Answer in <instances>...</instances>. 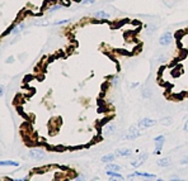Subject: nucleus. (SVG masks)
<instances>
[{
    "mask_svg": "<svg viewBox=\"0 0 188 181\" xmlns=\"http://www.w3.org/2000/svg\"><path fill=\"white\" fill-rule=\"evenodd\" d=\"M118 81H120L118 76H115L113 79H112V84H113V85H117V84H118Z\"/></svg>",
    "mask_w": 188,
    "mask_h": 181,
    "instance_id": "24",
    "label": "nucleus"
},
{
    "mask_svg": "<svg viewBox=\"0 0 188 181\" xmlns=\"http://www.w3.org/2000/svg\"><path fill=\"white\" fill-rule=\"evenodd\" d=\"M139 86V83H132V85H131V88H136Z\"/></svg>",
    "mask_w": 188,
    "mask_h": 181,
    "instance_id": "28",
    "label": "nucleus"
},
{
    "mask_svg": "<svg viewBox=\"0 0 188 181\" xmlns=\"http://www.w3.org/2000/svg\"><path fill=\"white\" fill-rule=\"evenodd\" d=\"M29 157L34 161H41L46 157V153L41 148H32V150H29Z\"/></svg>",
    "mask_w": 188,
    "mask_h": 181,
    "instance_id": "3",
    "label": "nucleus"
},
{
    "mask_svg": "<svg viewBox=\"0 0 188 181\" xmlns=\"http://www.w3.org/2000/svg\"><path fill=\"white\" fill-rule=\"evenodd\" d=\"M94 18H97V19H109L111 15L104 10H99V12L94 13Z\"/></svg>",
    "mask_w": 188,
    "mask_h": 181,
    "instance_id": "10",
    "label": "nucleus"
},
{
    "mask_svg": "<svg viewBox=\"0 0 188 181\" xmlns=\"http://www.w3.org/2000/svg\"><path fill=\"white\" fill-rule=\"evenodd\" d=\"M107 175L111 179H118V180H123V176L118 172V171H113V170H107Z\"/></svg>",
    "mask_w": 188,
    "mask_h": 181,
    "instance_id": "11",
    "label": "nucleus"
},
{
    "mask_svg": "<svg viewBox=\"0 0 188 181\" xmlns=\"http://www.w3.org/2000/svg\"><path fill=\"white\" fill-rule=\"evenodd\" d=\"M146 160H147V153L142 152V153L137 155V157H135L132 161H131V166H132V167H139V166H141L145 162Z\"/></svg>",
    "mask_w": 188,
    "mask_h": 181,
    "instance_id": "4",
    "label": "nucleus"
},
{
    "mask_svg": "<svg viewBox=\"0 0 188 181\" xmlns=\"http://www.w3.org/2000/svg\"><path fill=\"white\" fill-rule=\"evenodd\" d=\"M116 129H117L116 124L109 123V124H107V126H104V127H103L102 133H103V136H111V134H113V133L116 132Z\"/></svg>",
    "mask_w": 188,
    "mask_h": 181,
    "instance_id": "7",
    "label": "nucleus"
},
{
    "mask_svg": "<svg viewBox=\"0 0 188 181\" xmlns=\"http://www.w3.org/2000/svg\"><path fill=\"white\" fill-rule=\"evenodd\" d=\"M160 124L164 126V127H169L173 124V118L172 117H164L160 119Z\"/></svg>",
    "mask_w": 188,
    "mask_h": 181,
    "instance_id": "12",
    "label": "nucleus"
},
{
    "mask_svg": "<svg viewBox=\"0 0 188 181\" xmlns=\"http://www.w3.org/2000/svg\"><path fill=\"white\" fill-rule=\"evenodd\" d=\"M156 123H158L156 120H154V119H151V118H144V119H141L140 122L137 123V127H139L141 131H144V129H147V128L154 127Z\"/></svg>",
    "mask_w": 188,
    "mask_h": 181,
    "instance_id": "2",
    "label": "nucleus"
},
{
    "mask_svg": "<svg viewBox=\"0 0 188 181\" xmlns=\"http://www.w3.org/2000/svg\"><path fill=\"white\" fill-rule=\"evenodd\" d=\"M94 2H96V0H82V3L84 5H92V4H94Z\"/></svg>",
    "mask_w": 188,
    "mask_h": 181,
    "instance_id": "19",
    "label": "nucleus"
},
{
    "mask_svg": "<svg viewBox=\"0 0 188 181\" xmlns=\"http://www.w3.org/2000/svg\"><path fill=\"white\" fill-rule=\"evenodd\" d=\"M61 8H62V5H53L52 8H50V9H48V12H50V13H52V12L59 10V9H61Z\"/></svg>",
    "mask_w": 188,
    "mask_h": 181,
    "instance_id": "18",
    "label": "nucleus"
},
{
    "mask_svg": "<svg viewBox=\"0 0 188 181\" xmlns=\"http://www.w3.org/2000/svg\"><path fill=\"white\" fill-rule=\"evenodd\" d=\"M115 153L118 157H131L132 156V150L131 148H117Z\"/></svg>",
    "mask_w": 188,
    "mask_h": 181,
    "instance_id": "8",
    "label": "nucleus"
},
{
    "mask_svg": "<svg viewBox=\"0 0 188 181\" xmlns=\"http://www.w3.org/2000/svg\"><path fill=\"white\" fill-rule=\"evenodd\" d=\"M164 147V141H158V142H155V150H154V155H160L161 150Z\"/></svg>",
    "mask_w": 188,
    "mask_h": 181,
    "instance_id": "14",
    "label": "nucleus"
},
{
    "mask_svg": "<svg viewBox=\"0 0 188 181\" xmlns=\"http://www.w3.org/2000/svg\"><path fill=\"white\" fill-rule=\"evenodd\" d=\"M115 157H116V153H108V155H106V156H103V157H102V162H104V164L113 162Z\"/></svg>",
    "mask_w": 188,
    "mask_h": 181,
    "instance_id": "13",
    "label": "nucleus"
},
{
    "mask_svg": "<svg viewBox=\"0 0 188 181\" xmlns=\"http://www.w3.org/2000/svg\"><path fill=\"white\" fill-rule=\"evenodd\" d=\"M140 136H141V129H140V128L137 127V124H136V126H131V127L128 128V132H127L126 136H123V139L134 141V139L139 138Z\"/></svg>",
    "mask_w": 188,
    "mask_h": 181,
    "instance_id": "1",
    "label": "nucleus"
},
{
    "mask_svg": "<svg viewBox=\"0 0 188 181\" xmlns=\"http://www.w3.org/2000/svg\"><path fill=\"white\" fill-rule=\"evenodd\" d=\"M0 166H14V167H17V166H19V164H18L17 161L7 160V161H0Z\"/></svg>",
    "mask_w": 188,
    "mask_h": 181,
    "instance_id": "15",
    "label": "nucleus"
},
{
    "mask_svg": "<svg viewBox=\"0 0 188 181\" xmlns=\"http://www.w3.org/2000/svg\"><path fill=\"white\" fill-rule=\"evenodd\" d=\"M172 42H173V34H172L171 32L163 33V34L160 36V38H159V43H160L161 46H169Z\"/></svg>",
    "mask_w": 188,
    "mask_h": 181,
    "instance_id": "5",
    "label": "nucleus"
},
{
    "mask_svg": "<svg viewBox=\"0 0 188 181\" xmlns=\"http://www.w3.org/2000/svg\"><path fill=\"white\" fill-rule=\"evenodd\" d=\"M107 170H113V171H120L121 170V166L120 165H116V164H109L107 165Z\"/></svg>",
    "mask_w": 188,
    "mask_h": 181,
    "instance_id": "16",
    "label": "nucleus"
},
{
    "mask_svg": "<svg viewBox=\"0 0 188 181\" xmlns=\"http://www.w3.org/2000/svg\"><path fill=\"white\" fill-rule=\"evenodd\" d=\"M181 164H182V165H186V164H188V156H186V157H184V158L181 161Z\"/></svg>",
    "mask_w": 188,
    "mask_h": 181,
    "instance_id": "25",
    "label": "nucleus"
},
{
    "mask_svg": "<svg viewBox=\"0 0 188 181\" xmlns=\"http://www.w3.org/2000/svg\"><path fill=\"white\" fill-rule=\"evenodd\" d=\"M144 98H151V90H144Z\"/></svg>",
    "mask_w": 188,
    "mask_h": 181,
    "instance_id": "22",
    "label": "nucleus"
},
{
    "mask_svg": "<svg viewBox=\"0 0 188 181\" xmlns=\"http://www.w3.org/2000/svg\"><path fill=\"white\" fill-rule=\"evenodd\" d=\"M183 131L188 133V120H187V122L184 123V126H183Z\"/></svg>",
    "mask_w": 188,
    "mask_h": 181,
    "instance_id": "26",
    "label": "nucleus"
},
{
    "mask_svg": "<svg viewBox=\"0 0 188 181\" xmlns=\"http://www.w3.org/2000/svg\"><path fill=\"white\" fill-rule=\"evenodd\" d=\"M134 177H144V179H151L155 180L156 176L154 174H149V172H140V171H135L134 174H131L128 176V179H134Z\"/></svg>",
    "mask_w": 188,
    "mask_h": 181,
    "instance_id": "6",
    "label": "nucleus"
},
{
    "mask_svg": "<svg viewBox=\"0 0 188 181\" xmlns=\"http://www.w3.org/2000/svg\"><path fill=\"white\" fill-rule=\"evenodd\" d=\"M70 22V19H65V21H59V22H55L53 24L55 26H60V24H65V23H69Z\"/></svg>",
    "mask_w": 188,
    "mask_h": 181,
    "instance_id": "20",
    "label": "nucleus"
},
{
    "mask_svg": "<svg viewBox=\"0 0 188 181\" xmlns=\"http://www.w3.org/2000/svg\"><path fill=\"white\" fill-rule=\"evenodd\" d=\"M24 28V24H19V26H18V27H15V29L13 31V34H18V33H19L22 29Z\"/></svg>",
    "mask_w": 188,
    "mask_h": 181,
    "instance_id": "17",
    "label": "nucleus"
},
{
    "mask_svg": "<svg viewBox=\"0 0 188 181\" xmlns=\"http://www.w3.org/2000/svg\"><path fill=\"white\" fill-rule=\"evenodd\" d=\"M158 141H165V136H164V134H160V136L155 137V138H154V142H158Z\"/></svg>",
    "mask_w": 188,
    "mask_h": 181,
    "instance_id": "21",
    "label": "nucleus"
},
{
    "mask_svg": "<svg viewBox=\"0 0 188 181\" xmlns=\"http://www.w3.org/2000/svg\"><path fill=\"white\" fill-rule=\"evenodd\" d=\"M4 94H5V88L4 85H0V98L4 96Z\"/></svg>",
    "mask_w": 188,
    "mask_h": 181,
    "instance_id": "23",
    "label": "nucleus"
},
{
    "mask_svg": "<svg viewBox=\"0 0 188 181\" xmlns=\"http://www.w3.org/2000/svg\"><path fill=\"white\" fill-rule=\"evenodd\" d=\"M14 61V57H9V58H7V64H10V62H13Z\"/></svg>",
    "mask_w": 188,
    "mask_h": 181,
    "instance_id": "27",
    "label": "nucleus"
},
{
    "mask_svg": "<svg viewBox=\"0 0 188 181\" xmlns=\"http://www.w3.org/2000/svg\"><path fill=\"white\" fill-rule=\"evenodd\" d=\"M158 166H160V167H166V166H171V164H172V160L169 158V157H164V158H160V160H158Z\"/></svg>",
    "mask_w": 188,
    "mask_h": 181,
    "instance_id": "9",
    "label": "nucleus"
}]
</instances>
